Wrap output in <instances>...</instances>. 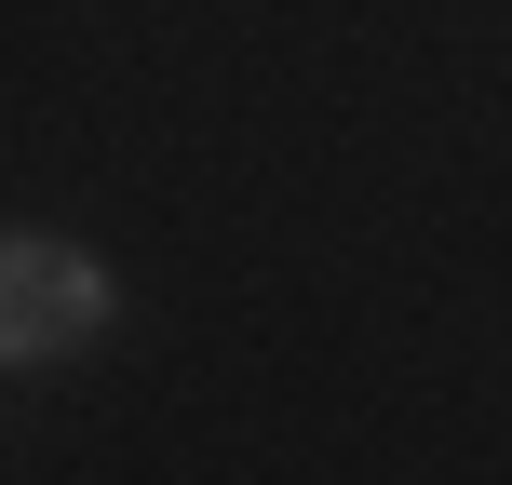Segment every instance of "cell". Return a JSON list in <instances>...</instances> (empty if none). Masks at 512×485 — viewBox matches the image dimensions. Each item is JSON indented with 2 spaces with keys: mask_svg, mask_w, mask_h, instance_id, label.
Segmentation results:
<instances>
[{
  "mask_svg": "<svg viewBox=\"0 0 512 485\" xmlns=\"http://www.w3.org/2000/svg\"><path fill=\"white\" fill-rule=\"evenodd\" d=\"M108 337V270L81 243L54 230H14V256H0V351L14 364H68Z\"/></svg>",
  "mask_w": 512,
  "mask_h": 485,
  "instance_id": "cell-1",
  "label": "cell"
}]
</instances>
